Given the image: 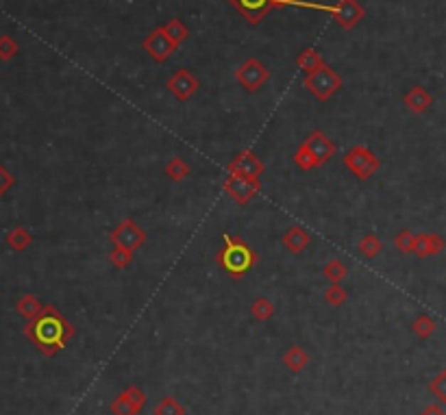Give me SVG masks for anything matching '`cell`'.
Returning <instances> with one entry per match:
<instances>
[{
    "instance_id": "10",
    "label": "cell",
    "mask_w": 446,
    "mask_h": 415,
    "mask_svg": "<svg viewBox=\"0 0 446 415\" xmlns=\"http://www.w3.org/2000/svg\"><path fill=\"white\" fill-rule=\"evenodd\" d=\"M144 50L148 53V57H151L153 61L157 63H164L168 61L174 53H176V44L168 37V33L164 31V26H157L155 31H151L146 35V40H144Z\"/></svg>"
},
{
    "instance_id": "5",
    "label": "cell",
    "mask_w": 446,
    "mask_h": 415,
    "mask_svg": "<svg viewBox=\"0 0 446 415\" xmlns=\"http://www.w3.org/2000/svg\"><path fill=\"white\" fill-rule=\"evenodd\" d=\"M344 166L359 178V180H368V178H373L379 170V159L375 157V153L370 148L357 144L353 148L346 150V155H344Z\"/></svg>"
},
{
    "instance_id": "27",
    "label": "cell",
    "mask_w": 446,
    "mask_h": 415,
    "mask_svg": "<svg viewBox=\"0 0 446 415\" xmlns=\"http://www.w3.org/2000/svg\"><path fill=\"white\" fill-rule=\"evenodd\" d=\"M164 31L168 33V37H170V40H172L176 46H181V44L190 37L188 26H185L179 18H172L170 22H166V24H164Z\"/></svg>"
},
{
    "instance_id": "12",
    "label": "cell",
    "mask_w": 446,
    "mask_h": 415,
    "mask_svg": "<svg viewBox=\"0 0 446 415\" xmlns=\"http://www.w3.org/2000/svg\"><path fill=\"white\" fill-rule=\"evenodd\" d=\"M301 144H303V146L309 150V153L314 155V159L318 161L320 168H322L324 163H329L331 157H336V153H338L336 141L329 139L322 131H312V133L307 135V139H303Z\"/></svg>"
},
{
    "instance_id": "13",
    "label": "cell",
    "mask_w": 446,
    "mask_h": 415,
    "mask_svg": "<svg viewBox=\"0 0 446 415\" xmlns=\"http://www.w3.org/2000/svg\"><path fill=\"white\" fill-rule=\"evenodd\" d=\"M168 90H170V94L176 100L185 102V100H190L201 90V83H198V79L194 77L190 70H183L181 68V70H176L172 77L168 79Z\"/></svg>"
},
{
    "instance_id": "2",
    "label": "cell",
    "mask_w": 446,
    "mask_h": 415,
    "mask_svg": "<svg viewBox=\"0 0 446 415\" xmlns=\"http://www.w3.org/2000/svg\"><path fill=\"white\" fill-rule=\"evenodd\" d=\"M218 266L225 270L233 279H242L246 272L255 268V263L259 261L257 252L240 237H225V246L220 248L218 257Z\"/></svg>"
},
{
    "instance_id": "18",
    "label": "cell",
    "mask_w": 446,
    "mask_h": 415,
    "mask_svg": "<svg viewBox=\"0 0 446 415\" xmlns=\"http://www.w3.org/2000/svg\"><path fill=\"white\" fill-rule=\"evenodd\" d=\"M283 365L290 372L299 374V372H303L309 365V352L303 346H290L285 350V355H283Z\"/></svg>"
},
{
    "instance_id": "28",
    "label": "cell",
    "mask_w": 446,
    "mask_h": 415,
    "mask_svg": "<svg viewBox=\"0 0 446 415\" xmlns=\"http://www.w3.org/2000/svg\"><path fill=\"white\" fill-rule=\"evenodd\" d=\"M435 328H437L435 320L429 318L427 313H420V316L412 322V330H414V335H416L418 339H429V337L435 333Z\"/></svg>"
},
{
    "instance_id": "11",
    "label": "cell",
    "mask_w": 446,
    "mask_h": 415,
    "mask_svg": "<svg viewBox=\"0 0 446 415\" xmlns=\"http://www.w3.org/2000/svg\"><path fill=\"white\" fill-rule=\"evenodd\" d=\"M146 394L137 385H131L118 398L111 400L109 411L111 415H137L146 406Z\"/></svg>"
},
{
    "instance_id": "22",
    "label": "cell",
    "mask_w": 446,
    "mask_h": 415,
    "mask_svg": "<svg viewBox=\"0 0 446 415\" xmlns=\"http://www.w3.org/2000/svg\"><path fill=\"white\" fill-rule=\"evenodd\" d=\"M357 250H359V254H363L366 259H375V257H379V254L383 252V242H381L377 235L368 233V235H363V237L359 239Z\"/></svg>"
},
{
    "instance_id": "8",
    "label": "cell",
    "mask_w": 446,
    "mask_h": 415,
    "mask_svg": "<svg viewBox=\"0 0 446 415\" xmlns=\"http://www.w3.org/2000/svg\"><path fill=\"white\" fill-rule=\"evenodd\" d=\"M225 192L238 203V205H248L259 192H262V178H253V176H238V174H229L222 183Z\"/></svg>"
},
{
    "instance_id": "19",
    "label": "cell",
    "mask_w": 446,
    "mask_h": 415,
    "mask_svg": "<svg viewBox=\"0 0 446 415\" xmlns=\"http://www.w3.org/2000/svg\"><path fill=\"white\" fill-rule=\"evenodd\" d=\"M42 309H44V305H42L40 300H37V296H33V293H24V296L18 300V305H16V311H18L26 322H31L33 318L40 316Z\"/></svg>"
},
{
    "instance_id": "30",
    "label": "cell",
    "mask_w": 446,
    "mask_h": 415,
    "mask_svg": "<svg viewBox=\"0 0 446 415\" xmlns=\"http://www.w3.org/2000/svg\"><path fill=\"white\" fill-rule=\"evenodd\" d=\"M294 163L299 166L301 170H305V172L320 168V166H318V161L314 159V155L309 153V150H307L303 144H299V148H296V153H294Z\"/></svg>"
},
{
    "instance_id": "20",
    "label": "cell",
    "mask_w": 446,
    "mask_h": 415,
    "mask_svg": "<svg viewBox=\"0 0 446 415\" xmlns=\"http://www.w3.org/2000/svg\"><path fill=\"white\" fill-rule=\"evenodd\" d=\"M7 244L14 252H24L33 244V235L26 226H14V229L7 233Z\"/></svg>"
},
{
    "instance_id": "21",
    "label": "cell",
    "mask_w": 446,
    "mask_h": 415,
    "mask_svg": "<svg viewBox=\"0 0 446 415\" xmlns=\"http://www.w3.org/2000/svg\"><path fill=\"white\" fill-rule=\"evenodd\" d=\"M296 65H299L305 74H312V72H316L318 68L324 65V59H322V55L318 50L305 48L299 57H296Z\"/></svg>"
},
{
    "instance_id": "32",
    "label": "cell",
    "mask_w": 446,
    "mask_h": 415,
    "mask_svg": "<svg viewBox=\"0 0 446 415\" xmlns=\"http://www.w3.org/2000/svg\"><path fill=\"white\" fill-rule=\"evenodd\" d=\"M133 254L131 250H124V248H114L109 254V261H111V266L118 268V270H127L131 263H133Z\"/></svg>"
},
{
    "instance_id": "36",
    "label": "cell",
    "mask_w": 446,
    "mask_h": 415,
    "mask_svg": "<svg viewBox=\"0 0 446 415\" xmlns=\"http://www.w3.org/2000/svg\"><path fill=\"white\" fill-rule=\"evenodd\" d=\"M420 415H446V411L440 404H429L427 409H423Z\"/></svg>"
},
{
    "instance_id": "25",
    "label": "cell",
    "mask_w": 446,
    "mask_h": 415,
    "mask_svg": "<svg viewBox=\"0 0 446 415\" xmlns=\"http://www.w3.org/2000/svg\"><path fill=\"white\" fill-rule=\"evenodd\" d=\"M166 176L172 180V183H181L190 176V166L183 157H172L166 166Z\"/></svg>"
},
{
    "instance_id": "4",
    "label": "cell",
    "mask_w": 446,
    "mask_h": 415,
    "mask_svg": "<svg viewBox=\"0 0 446 415\" xmlns=\"http://www.w3.org/2000/svg\"><path fill=\"white\" fill-rule=\"evenodd\" d=\"M305 90L320 102H326L329 98L336 96L340 90H342V77L333 70L331 65H322L318 68L316 72L312 74H305V81H303Z\"/></svg>"
},
{
    "instance_id": "17",
    "label": "cell",
    "mask_w": 446,
    "mask_h": 415,
    "mask_svg": "<svg viewBox=\"0 0 446 415\" xmlns=\"http://www.w3.org/2000/svg\"><path fill=\"white\" fill-rule=\"evenodd\" d=\"M403 102H405V107L410 109L412 113H416V116H420V113H425V111L431 107L433 98H431V94H429L423 85H416V87H412L410 92L405 94Z\"/></svg>"
},
{
    "instance_id": "24",
    "label": "cell",
    "mask_w": 446,
    "mask_h": 415,
    "mask_svg": "<svg viewBox=\"0 0 446 415\" xmlns=\"http://www.w3.org/2000/svg\"><path fill=\"white\" fill-rule=\"evenodd\" d=\"M250 313L257 322H268L275 316V305L272 300H268L266 296L255 298V303L250 305Z\"/></svg>"
},
{
    "instance_id": "26",
    "label": "cell",
    "mask_w": 446,
    "mask_h": 415,
    "mask_svg": "<svg viewBox=\"0 0 446 415\" xmlns=\"http://www.w3.org/2000/svg\"><path fill=\"white\" fill-rule=\"evenodd\" d=\"M153 415H188V409H185L176 398L166 396V398H161V400L155 404Z\"/></svg>"
},
{
    "instance_id": "16",
    "label": "cell",
    "mask_w": 446,
    "mask_h": 415,
    "mask_svg": "<svg viewBox=\"0 0 446 415\" xmlns=\"http://www.w3.org/2000/svg\"><path fill=\"white\" fill-rule=\"evenodd\" d=\"M281 244L285 246L287 252H292V254H301V252L307 250V246L312 244V237H309V233L303 229V226H292V229L285 231Z\"/></svg>"
},
{
    "instance_id": "3",
    "label": "cell",
    "mask_w": 446,
    "mask_h": 415,
    "mask_svg": "<svg viewBox=\"0 0 446 415\" xmlns=\"http://www.w3.org/2000/svg\"><path fill=\"white\" fill-rule=\"evenodd\" d=\"M229 3L242 14V18L248 24H259L272 9L281 7H305V9H318L314 3H303V0H229Z\"/></svg>"
},
{
    "instance_id": "34",
    "label": "cell",
    "mask_w": 446,
    "mask_h": 415,
    "mask_svg": "<svg viewBox=\"0 0 446 415\" xmlns=\"http://www.w3.org/2000/svg\"><path fill=\"white\" fill-rule=\"evenodd\" d=\"M429 392H431L442 404H446V367L433 376V381L429 383Z\"/></svg>"
},
{
    "instance_id": "33",
    "label": "cell",
    "mask_w": 446,
    "mask_h": 415,
    "mask_svg": "<svg viewBox=\"0 0 446 415\" xmlns=\"http://www.w3.org/2000/svg\"><path fill=\"white\" fill-rule=\"evenodd\" d=\"M18 50L20 46L11 35H0V61H11Z\"/></svg>"
},
{
    "instance_id": "23",
    "label": "cell",
    "mask_w": 446,
    "mask_h": 415,
    "mask_svg": "<svg viewBox=\"0 0 446 415\" xmlns=\"http://www.w3.org/2000/svg\"><path fill=\"white\" fill-rule=\"evenodd\" d=\"M322 276L329 281V283H344L349 279V268L340 259H333L329 261L326 266L322 268Z\"/></svg>"
},
{
    "instance_id": "14",
    "label": "cell",
    "mask_w": 446,
    "mask_h": 415,
    "mask_svg": "<svg viewBox=\"0 0 446 415\" xmlns=\"http://www.w3.org/2000/svg\"><path fill=\"white\" fill-rule=\"evenodd\" d=\"M227 172L229 174H238V176H253V178H259L264 172H266V166L264 161L259 159L253 150H242L240 155L233 157V161L227 166Z\"/></svg>"
},
{
    "instance_id": "7",
    "label": "cell",
    "mask_w": 446,
    "mask_h": 415,
    "mask_svg": "<svg viewBox=\"0 0 446 415\" xmlns=\"http://www.w3.org/2000/svg\"><path fill=\"white\" fill-rule=\"evenodd\" d=\"M109 239H111V244H114V248H124V250L135 252L137 248H142L146 244V231L135 220L127 217L109 233Z\"/></svg>"
},
{
    "instance_id": "29",
    "label": "cell",
    "mask_w": 446,
    "mask_h": 415,
    "mask_svg": "<svg viewBox=\"0 0 446 415\" xmlns=\"http://www.w3.org/2000/svg\"><path fill=\"white\" fill-rule=\"evenodd\" d=\"M324 300H326V305H331V307H342L349 300V291L342 287V283H331L324 289Z\"/></svg>"
},
{
    "instance_id": "15",
    "label": "cell",
    "mask_w": 446,
    "mask_h": 415,
    "mask_svg": "<svg viewBox=\"0 0 446 415\" xmlns=\"http://www.w3.org/2000/svg\"><path fill=\"white\" fill-rule=\"evenodd\" d=\"M444 248H446V242H444V237H440L437 233H420V235H416L414 254L420 257V259L435 257V254H440Z\"/></svg>"
},
{
    "instance_id": "6",
    "label": "cell",
    "mask_w": 446,
    "mask_h": 415,
    "mask_svg": "<svg viewBox=\"0 0 446 415\" xmlns=\"http://www.w3.org/2000/svg\"><path fill=\"white\" fill-rule=\"evenodd\" d=\"M270 79V70L255 57H248L238 70H235V81L246 90V92H259Z\"/></svg>"
},
{
    "instance_id": "31",
    "label": "cell",
    "mask_w": 446,
    "mask_h": 415,
    "mask_svg": "<svg viewBox=\"0 0 446 415\" xmlns=\"http://www.w3.org/2000/svg\"><path fill=\"white\" fill-rule=\"evenodd\" d=\"M414 244H416V235L410 229H403L396 237H394V248L403 254L414 252Z\"/></svg>"
},
{
    "instance_id": "9",
    "label": "cell",
    "mask_w": 446,
    "mask_h": 415,
    "mask_svg": "<svg viewBox=\"0 0 446 415\" xmlns=\"http://www.w3.org/2000/svg\"><path fill=\"white\" fill-rule=\"evenodd\" d=\"M318 11L331 14L333 20L346 31L355 28L366 18V9L357 3V0H338L336 5H318Z\"/></svg>"
},
{
    "instance_id": "35",
    "label": "cell",
    "mask_w": 446,
    "mask_h": 415,
    "mask_svg": "<svg viewBox=\"0 0 446 415\" xmlns=\"http://www.w3.org/2000/svg\"><path fill=\"white\" fill-rule=\"evenodd\" d=\"M16 185V178H14V174L3 166V163H0V198H3L9 190H11V187Z\"/></svg>"
},
{
    "instance_id": "1",
    "label": "cell",
    "mask_w": 446,
    "mask_h": 415,
    "mask_svg": "<svg viewBox=\"0 0 446 415\" xmlns=\"http://www.w3.org/2000/svg\"><path fill=\"white\" fill-rule=\"evenodd\" d=\"M24 335L44 357H55L65 348L70 339L77 335V328L63 318V313H59L57 307L46 305L40 316L26 322Z\"/></svg>"
}]
</instances>
